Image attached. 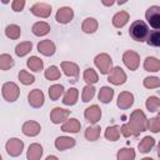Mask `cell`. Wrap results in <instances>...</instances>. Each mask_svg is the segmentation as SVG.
<instances>
[{"label": "cell", "mask_w": 160, "mask_h": 160, "mask_svg": "<svg viewBox=\"0 0 160 160\" xmlns=\"http://www.w3.org/2000/svg\"><path fill=\"white\" fill-rule=\"evenodd\" d=\"M130 36L136 41H144L149 35V28L142 20H136L130 25Z\"/></svg>", "instance_id": "obj_1"}, {"label": "cell", "mask_w": 160, "mask_h": 160, "mask_svg": "<svg viewBox=\"0 0 160 160\" xmlns=\"http://www.w3.org/2000/svg\"><path fill=\"white\" fill-rule=\"evenodd\" d=\"M159 10H160L159 6H151L146 11V19L155 30L160 28V11Z\"/></svg>", "instance_id": "obj_2"}, {"label": "cell", "mask_w": 160, "mask_h": 160, "mask_svg": "<svg viewBox=\"0 0 160 160\" xmlns=\"http://www.w3.org/2000/svg\"><path fill=\"white\" fill-rule=\"evenodd\" d=\"M71 18H72V10L70 8H62L56 14V20L59 22H64V24L69 22L71 20Z\"/></svg>", "instance_id": "obj_3"}, {"label": "cell", "mask_w": 160, "mask_h": 160, "mask_svg": "<svg viewBox=\"0 0 160 160\" xmlns=\"http://www.w3.org/2000/svg\"><path fill=\"white\" fill-rule=\"evenodd\" d=\"M148 44L151 46H159L160 45V34L159 30H154L149 32L148 35Z\"/></svg>", "instance_id": "obj_4"}, {"label": "cell", "mask_w": 160, "mask_h": 160, "mask_svg": "<svg viewBox=\"0 0 160 160\" xmlns=\"http://www.w3.org/2000/svg\"><path fill=\"white\" fill-rule=\"evenodd\" d=\"M49 30H50V28L45 22H38L32 26V32L35 35H45Z\"/></svg>", "instance_id": "obj_5"}, {"label": "cell", "mask_w": 160, "mask_h": 160, "mask_svg": "<svg viewBox=\"0 0 160 160\" xmlns=\"http://www.w3.org/2000/svg\"><path fill=\"white\" fill-rule=\"evenodd\" d=\"M112 98V90L109 88H102V91L99 94V99H101L102 102H109Z\"/></svg>", "instance_id": "obj_6"}, {"label": "cell", "mask_w": 160, "mask_h": 160, "mask_svg": "<svg viewBox=\"0 0 160 160\" xmlns=\"http://www.w3.org/2000/svg\"><path fill=\"white\" fill-rule=\"evenodd\" d=\"M126 20H128V15L125 12H120V14H118V15L114 16V25L118 26V28H120V26L125 25Z\"/></svg>", "instance_id": "obj_7"}, {"label": "cell", "mask_w": 160, "mask_h": 160, "mask_svg": "<svg viewBox=\"0 0 160 160\" xmlns=\"http://www.w3.org/2000/svg\"><path fill=\"white\" fill-rule=\"evenodd\" d=\"M30 49H31V42H30V44H21V45H18V46H16V54H18L19 56H22V55H25Z\"/></svg>", "instance_id": "obj_8"}, {"label": "cell", "mask_w": 160, "mask_h": 160, "mask_svg": "<svg viewBox=\"0 0 160 160\" xmlns=\"http://www.w3.org/2000/svg\"><path fill=\"white\" fill-rule=\"evenodd\" d=\"M20 78H21V81L24 82V84H31L32 81H34V78L30 75V76H25V72H21V75H19Z\"/></svg>", "instance_id": "obj_9"}]
</instances>
